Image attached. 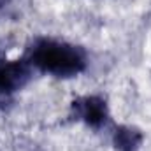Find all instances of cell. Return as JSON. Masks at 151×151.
<instances>
[{
  "mask_svg": "<svg viewBox=\"0 0 151 151\" xmlns=\"http://www.w3.org/2000/svg\"><path fill=\"white\" fill-rule=\"evenodd\" d=\"M34 69L56 77H74L86 69L88 58L83 47L53 39H37L25 56Z\"/></svg>",
  "mask_w": 151,
  "mask_h": 151,
  "instance_id": "1",
  "label": "cell"
},
{
  "mask_svg": "<svg viewBox=\"0 0 151 151\" xmlns=\"http://www.w3.org/2000/svg\"><path fill=\"white\" fill-rule=\"evenodd\" d=\"M34 76V67L27 58L0 63V95H11L23 90Z\"/></svg>",
  "mask_w": 151,
  "mask_h": 151,
  "instance_id": "3",
  "label": "cell"
},
{
  "mask_svg": "<svg viewBox=\"0 0 151 151\" xmlns=\"http://www.w3.org/2000/svg\"><path fill=\"white\" fill-rule=\"evenodd\" d=\"M72 118L91 128H102L109 121V107L100 95H84L70 104Z\"/></svg>",
  "mask_w": 151,
  "mask_h": 151,
  "instance_id": "2",
  "label": "cell"
},
{
  "mask_svg": "<svg viewBox=\"0 0 151 151\" xmlns=\"http://www.w3.org/2000/svg\"><path fill=\"white\" fill-rule=\"evenodd\" d=\"M142 141L144 134L132 125H119L113 135V144L116 151H139Z\"/></svg>",
  "mask_w": 151,
  "mask_h": 151,
  "instance_id": "4",
  "label": "cell"
}]
</instances>
